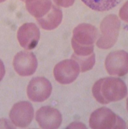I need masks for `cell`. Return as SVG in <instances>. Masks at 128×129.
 <instances>
[{
    "mask_svg": "<svg viewBox=\"0 0 128 129\" xmlns=\"http://www.w3.org/2000/svg\"><path fill=\"white\" fill-rule=\"evenodd\" d=\"M13 67L20 76L28 77L35 72L37 68V60L33 53L25 51H20L14 58Z\"/></svg>",
    "mask_w": 128,
    "mask_h": 129,
    "instance_id": "9c48e42d",
    "label": "cell"
},
{
    "mask_svg": "<svg viewBox=\"0 0 128 129\" xmlns=\"http://www.w3.org/2000/svg\"><path fill=\"white\" fill-rule=\"evenodd\" d=\"M71 58L78 63L81 72H86L91 70L95 64V54L94 53L88 56H78L75 54L71 56Z\"/></svg>",
    "mask_w": 128,
    "mask_h": 129,
    "instance_id": "9a60e30c",
    "label": "cell"
},
{
    "mask_svg": "<svg viewBox=\"0 0 128 129\" xmlns=\"http://www.w3.org/2000/svg\"><path fill=\"white\" fill-rule=\"evenodd\" d=\"M105 68L111 76L126 75L128 73V53L122 50L110 53L106 58Z\"/></svg>",
    "mask_w": 128,
    "mask_h": 129,
    "instance_id": "52a82bcc",
    "label": "cell"
},
{
    "mask_svg": "<svg viewBox=\"0 0 128 129\" xmlns=\"http://www.w3.org/2000/svg\"><path fill=\"white\" fill-rule=\"evenodd\" d=\"M36 121L42 128L57 129L62 123V115L59 110L50 106L42 107L36 112Z\"/></svg>",
    "mask_w": 128,
    "mask_h": 129,
    "instance_id": "30bf717a",
    "label": "cell"
},
{
    "mask_svg": "<svg viewBox=\"0 0 128 129\" xmlns=\"http://www.w3.org/2000/svg\"><path fill=\"white\" fill-rule=\"evenodd\" d=\"M89 126L92 129H122L126 128V123L110 109L103 107L92 113Z\"/></svg>",
    "mask_w": 128,
    "mask_h": 129,
    "instance_id": "7a4b0ae2",
    "label": "cell"
},
{
    "mask_svg": "<svg viewBox=\"0 0 128 129\" xmlns=\"http://www.w3.org/2000/svg\"><path fill=\"white\" fill-rule=\"evenodd\" d=\"M40 30L35 23H25L17 30V40L26 50L34 49L40 40Z\"/></svg>",
    "mask_w": 128,
    "mask_h": 129,
    "instance_id": "8fae6325",
    "label": "cell"
},
{
    "mask_svg": "<svg viewBox=\"0 0 128 129\" xmlns=\"http://www.w3.org/2000/svg\"><path fill=\"white\" fill-rule=\"evenodd\" d=\"M25 4L27 10L36 19L46 15L53 6L51 0H26Z\"/></svg>",
    "mask_w": 128,
    "mask_h": 129,
    "instance_id": "4fadbf2b",
    "label": "cell"
},
{
    "mask_svg": "<svg viewBox=\"0 0 128 129\" xmlns=\"http://www.w3.org/2000/svg\"><path fill=\"white\" fill-rule=\"evenodd\" d=\"M92 94L97 102L107 105L124 98L127 94V87L119 78L105 77L95 82L92 87Z\"/></svg>",
    "mask_w": 128,
    "mask_h": 129,
    "instance_id": "6da1fadb",
    "label": "cell"
},
{
    "mask_svg": "<svg viewBox=\"0 0 128 129\" xmlns=\"http://www.w3.org/2000/svg\"><path fill=\"white\" fill-rule=\"evenodd\" d=\"M21 1H22V2H25L26 0H21Z\"/></svg>",
    "mask_w": 128,
    "mask_h": 129,
    "instance_id": "ffe728a7",
    "label": "cell"
},
{
    "mask_svg": "<svg viewBox=\"0 0 128 129\" xmlns=\"http://www.w3.org/2000/svg\"><path fill=\"white\" fill-rule=\"evenodd\" d=\"M119 15L121 20L128 23V1H127L124 4V5L121 7Z\"/></svg>",
    "mask_w": 128,
    "mask_h": 129,
    "instance_id": "2e32d148",
    "label": "cell"
},
{
    "mask_svg": "<svg viewBox=\"0 0 128 129\" xmlns=\"http://www.w3.org/2000/svg\"><path fill=\"white\" fill-rule=\"evenodd\" d=\"M63 13L61 10L57 6H52L51 10L44 17L36 19L39 25L44 30H52L58 27L61 23Z\"/></svg>",
    "mask_w": 128,
    "mask_h": 129,
    "instance_id": "7c38bea8",
    "label": "cell"
},
{
    "mask_svg": "<svg viewBox=\"0 0 128 129\" xmlns=\"http://www.w3.org/2000/svg\"><path fill=\"white\" fill-rule=\"evenodd\" d=\"M33 116L34 109L27 101H21L14 105L10 113L12 123L20 128L27 127L31 123Z\"/></svg>",
    "mask_w": 128,
    "mask_h": 129,
    "instance_id": "ba28073f",
    "label": "cell"
},
{
    "mask_svg": "<svg viewBox=\"0 0 128 129\" xmlns=\"http://www.w3.org/2000/svg\"><path fill=\"white\" fill-rule=\"evenodd\" d=\"M54 3L58 7L68 8L73 5L75 0H53Z\"/></svg>",
    "mask_w": 128,
    "mask_h": 129,
    "instance_id": "e0dca14e",
    "label": "cell"
},
{
    "mask_svg": "<svg viewBox=\"0 0 128 129\" xmlns=\"http://www.w3.org/2000/svg\"><path fill=\"white\" fill-rule=\"evenodd\" d=\"M82 2L93 10L105 12L117 7L122 0H81Z\"/></svg>",
    "mask_w": 128,
    "mask_h": 129,
    "instance_id": "5bb4252c",
    "label": "cell"
},
{
    "mask_svg": "<svg viewBox=\"0 0 128 129\" xmlns=\"http://www.w3.org/2000/svg\"><path fill=\"white\" fill-rule=\"evenodd\" d=\"M5 2V0H1V2Z\"/></svg>",
    "mask_w": 128,
    "mask_h": 129,
    "instance_id": "d6986e66",
    "label": "cell"
},
{
    "mask_svg": "<svg viewBox=\"0 0 128 129\" xmlns=\"http://www.w3.org/2000/svg\"><path fill=\"white\" fill-rule=\"evenodd\" d=\"M80 72V67L75 60L66 59L59 62L55 66L53 74L58 82L68 84L76 79Z\"/></svg>",
    "mask_w": 128,
    "mask_h": 129,
    "instance_id": "277c9868",
    "label": "cell"
},
{
    "mask_svg": "<svg viewBox=\"0 0 128 129\" xmlns=\"http://www.w3.org/2000/svg\"><path fill=\"white\" fill-rule=\"evenodd\" d=\"M97 37L98 30L94 26L87 23L79 24L73 30L72 48L92 46Z\"/></svg>",
    "mask_w": 128,
    "mask_h": 129,
    "instance_id": "5b68a950",
    "label": "cell"
},
{
    "mask_svg": "<svg viewBox=\"0 0 128 129\" xmlns=\"http://www.w3.org/2000/svg\"><path fill=\"white\" fill-rule=\"evenodd\" d=\"M120 20L115 15H107L100 25L101 35L97 41V46L102 49H109L114 46L117 41Z\"/></svg>",
    "mask_w": 128,
    "mask_h": 129,
    "instance_id": "3957f363",
    "label": "cell"
},
{
    "mask_svg": "<svg viewBox=\"0 0 128 129\" xmlns=\"http://www.w3.org/2000/svg\"><path fill=\"white\" fill-rule=\"evenodd\" d=\"M127 112H128V98L127 99Z\"/></svg>",
    "mask_w": 128,
    "mask_h": 129,
    "instance_id": "ac0fdd59",
    "label": "cell"
},
{
    "mask_svg": "<svg viewBox=\"0 0 128 129\" xmlns=\"http://www.w3.org/2000/svg\"><path fill=\"white\" fill-rule=\"evenodd\" d=\"M52 84L45 77L33 78L28 84L27 94L32 102L42 103L48 98L52 92Z\"/></svg>",
    "mask_w": 128,
    "mask_h": 129,
    "instance_id": "8992f818",
    "label": "cell"
}]
</instances>
